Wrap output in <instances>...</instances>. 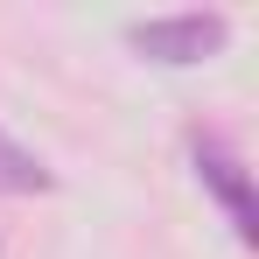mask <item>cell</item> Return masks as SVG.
Instances as JSON below:
<instances>
[{"label": "cell", "mask_w": 259, "mask_h": 259, "mask_svg": "<svg viewBox=\"0 0 259 259\" xmlns=\"http://www.w3.org/2000/svg\"><path fill=\"white\" fill-rule=\"evenodd\" d=\"M126 42L154 63H203L231 42V21L217 7H189V14H154V21H133Z\"/></svg>", "instance_id": "1"}, {"label": "cell", "mask_w": 259, "mask_h": 259, "mask_svg": "<svg viewBox=\"0 0 259 259\" xmlns=\"http://www.w3.org/2000/svg\"><path fill=\"white\" fill-rule=\"evenodd\" d=\"M0 189L7 196H42V189H56V175L42 168V154H28L21 140L0 133Z\"/></svg>", "instance_id": "3"}, {"label": "cell", "mask_w": 259, "mask_h": 259, "mask_svg": "<svg viewBox=\"0 0 259 259\" xmlns=\"http://www.w3.org/2000/svg\"><path fill=\"white\" fill-rule=\"evenodd\" d=\"M189 154H196V175H203V189L224 203L231 231L252 245V238H259V203H252V175H245V161H238V154H231L217 133H196V140H189Z\"/></svg>", "instance_id": "2"}]
</instances>
